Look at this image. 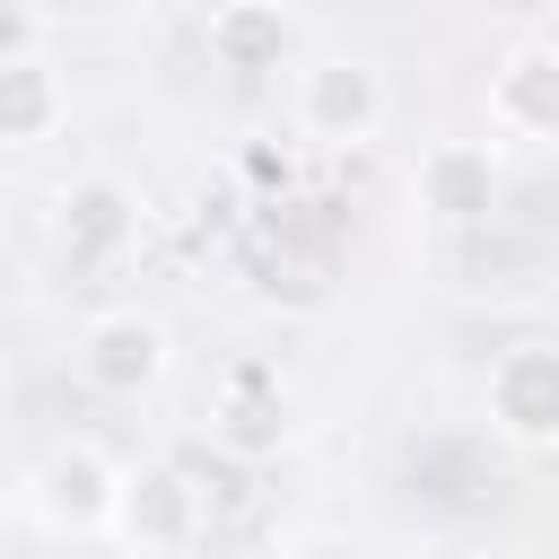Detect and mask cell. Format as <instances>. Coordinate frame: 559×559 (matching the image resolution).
<instances>
[{
    "label": "cell",
    "mask_w": 559,
    "mask_h": 559,
    "mask_svg": "<svg viewBox=\"0 0 559 559\" xmlns=\"http://www.w3.org/2000/svg\"><path fill=\"white\" fill-rule=\"evenodd\" d=\"M175 367V332L148 314V306H105L79 323V384L105 393V402H140L157 393Z\"/></svg>",
    "instance_id": "cell-3"
},
{
    "label": "cell",
    "mask_w": 559,
    "mask_h": 559,
    "mask_svg": "<svg viewBox=\"0 0 559 559\" xmlns=\"http://www.w3.org/2000/svg\"><path fill=\"white\" fill-rule=\"evenodd\" d=\"M70 122V79L52 70V52L35 61H0V148H44Z\"/></svg>",
    "instance_id": "cell-10"
},
{
    "label": "cell",
    "mask_w": 559,
    "mask_h": 559,
    "mask_svg": "<svg viewBox=\"0 0 559 559\" xmlns=\"http://www.w3.org/2000/svg\"><path fill=\"white\" fill-rule=\"evenodd\" d=\"M480 419H489L498 445L550 454V445H559V341H507V349L489 358Z\"/></svg>",
    "instance_id": "cell-2"
},
{
    "label": "cell",
    "mask_w": 559,
    "mask_h": 559,
    "mask_svg": "<svg viewBox=\"0 0 559 559\" xmlns=\"http://www.w3.org/2000/svg\"><path fill=\"white\" fill-rule=\"evenodd\" d=\"M498 192H507L498 140H428L419 166H411V210H419V227H437V236L489 227Z\"/></svg>",
    "instance_id": "cell-4"
},
{
    "label": "cell",
    "mask_w": 559,
    "mask_h": 559,
    "mask_svg": "<svg viewBox=\"0 0 559 559\" xmlns=\"http://www.w3.org/2000/svg\"><path fill=\"white\" fill-rule=\"evenodd\" d=\"M288 122L314 148H367L393 122V79L367 52H314L288 70Z\"/></svg>",
    "instance_id": "cell-1"
},
{
    "label": "cell",
    "mask_w": 559,
    "mask_h": 559,
    "mask_svg": "<svg viewBox=\"0 0 559 559\" xmlns=\"http://www.w3.org/2000/svg\"><path fill=\"white\" fill-rule=\"evenodd\" d=\"M480 114L498 140L515 148H559V44L550 35H524L489 61V87H480Z\"/></svg>",
    "instance_id": "cell-6"
},
{
    "label": "cell",
    "mask_w": 559,
    "mask_h": 559,
    "mask_svg": "<svg viewBox=\"0 0 559 559\" xmlns=\"http://www.w3.org/2000/svg\"><path fill=\"white\" fill-rule=\"evenodd\" d=\"M26 507H35V524L44 533H114V507H122V463L105 454V445H87V437H70V445H52V454H35V472H26Z\"/></svg>",
    "instance_id": "cell-5"
},
{
    "label": "cell",
    "mask_w": 559,
    "mask_h": 559,
    "mask_svg": "<svg viewBox=\"0 0 559 559\" xmlns=\"http://www.w3.org/2000/svg\"><path fill=\"white\" fill-rule=\"evenodd\" d=\"M210 524V489L183 472V463H140L122 472V507H114V533L140 542V550H192Z\"/></svg>",
    "instance_id": "cell-8"
},
{
    "label": "cell",
    "mask_w": 559,
    "mask_h": 559,
    "mask_svg": "<svg viewBox=\"0 0 559 559\" xmlns=\"http://www.w3.org/2000/svg\"><path fill=\"white\" fill-rule=\"evenodd\" d=\"M52 245H61V262H79V271H114L131 245H140V192L122 183V175H70L61 192H52Z\"/></svg>",
    "instance_id": "cell-7"
},
{
    "label": "cell",
    "mask_w": 559,
    "mask_h": 559,
    "mask_svg": "<svg viewBox=\"0 0 559 559\" xmlns=\"http://www.w3.org/2000/svg\"><path fill=\"white\" fill-rule=\"evenodd\" d=\"M218 445L227 454H280V437H288V411H280V384L262 376V367H236L227 376V393H218Z\"/></svg>",
    "instance_id": "cell-11"
},
{
    "label": "cell",
    "mask_w": 559,
    "mask_h": 559,
    "mask_svg": "<svg viewBox=\"0 0 559 559\" xmlns=\"http://www.w3.org/2000/svg\"><path fill=\"white\" fill-rule=\"evenodd\" d=\"M44 52V9L35 0H0V61H35Z\"/></svg>",
    "instance_id": "cell-12"
},
{
    "label": "cell",
    "mask_w": 559,
    "mask_h": 559,
    "mask_svg": "<svg viewBox=\"0 0 559 559\" xmlns=\"http://www.w3.org/2000/svg\"><path fill=\"white\" fill-rule=\"evenodd\" d=\"M402 559H489V550H472V542H454V533H428V542H411Z\"/></svg>",
    "instance_id": "cell-13"
},
{
    "label": "cell",
    "mask_w": 559,
    "mask_h": 559,
    "mask_svg": "<svg viewBox=\"0 0 559 559\" xmlns=\"http://www.w3.org/2000/svg\"><path fill=\"white\" fill-rule=\"evenodd\" d=\"M201 44L236 79H280V70H297V9L288 0H218L201 17Z\"/></svg>",
    "instance_id": "cell-9"
}]
</instances>
